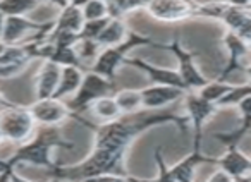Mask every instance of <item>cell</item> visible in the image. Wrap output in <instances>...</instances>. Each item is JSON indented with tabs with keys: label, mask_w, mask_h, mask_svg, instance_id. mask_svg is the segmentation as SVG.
Here are the masks:
<instances>
[{
	"label": "cell",
	"mask_w": 251,
	"mask_h": 182,
	"mask_svg": "<svg viewBox=\"0 0 251 182\" xmlns=\"http://www.w3.org/2000/svg\"><path fill=\"white\" fill-rule=\"evenodd\" d=\"M167 124L176 126L179 133H186L189 127L186 115L172 110H140L110 122L88 124V129L93 131V150L90 155L74 165L57 163L50 172L64 182H77L100 174L127 175L126 158L131 144L147 131Z\"/></svg>",
	"instance_id": "obj_1"
},
{
	"label": "cell",
	"mask_w": 251,
	"mask_h": 182,
	"mask_svg": "<svg viewBox=\"0 0 251 182\" xmlns=\"http://www.w3.org/2000/svg\"><path fill=\"white\" fill-rule=\"evenodd\" d=\"M74 144L67 141L60 134L59 127H40L35 131L31 137L26 143L19 144L18 150L4 161L9 167L16 168L19 165H31V167H42L53 170L57 161L53 160V151L64 148V150H73Z\"/></svg>",
	"instance_id": "obj_2"
},
{
	"label": "cell",
	"mask_w": 251,
	"mask_h": 182,
	"mask_svg": "<svg viewBox=\"0 0 251 182\" xmlns=\"http://www.w3.org/2000/svg\"><path fill=\"white\" fill-rule=\"evenodd\" d=\"M53 45L43 38H35L28 43L5 45L0 53V79H16L21 76L33 60H47Z\"/></svg>",
	"instance_id": "obj_3"
},
{
	"label": "cell",
	"mask_w": 251,
	"mask_h": 182,
	"mask_svg": "<svg viewBox=\"0 0 251 182\" xmlns=\"http://www.w3.org/2000/svg\"><path fill=\"white\" fill-rule=\"evenodd\" d=\"M140 46H155V48H164V43H158L155 40H151L150 36L140 35L136 31H127L126 38L121 43L114 46H105L100 50V53L97 55V59L93 60V66L90 67V70L103 76L105 79L114 81L117 70L124 66L126 59L129 57V53L134 48Z\"/></svg>",
	"instance_id": "obj_4"
},
{
	"label": "cell",
	"mask_w": 251,
	"mask_h": 182,
	"mask_svg": "<svg viewBox=\"0 0 251 182\" xmlns=\"http://www.w3.org/2000/svg\"><path fill=\"white\" fill-rule=\"evenodd\" d=\"M114 88L115 81H108L103 76H100V74L93 72V70H86V72H83V79H81L79 88L73 95V100L67 103V107H69L74 115L79 117L83 112H88V109H90L95 100L110 95ZM81 122H83L81 126L84 127L86 120H81Z\"/></svg>",
	"instance_id": "obj_5"
},
{
	"label": "cell",
	"mask_w": 251,
	"mask_h": 182,
	"mask_svg": "<svg viewBox=\"0 0 251 182\" xmlns=\"http://www.w3.org/2000/svg\"><path fill=\"white\" fill-rule=\"evenodd\" d=\"M0 131L5 141H11L19 146L35 134L36 122L28 107L11 103L9 107L0 109Z\"/></svg>",
	"instance_id": "obj_6"
},
{
	"label": "cell",
	"mask_w": 251,
	"mask_h": 182,
	"mask_svg": "<svg viewBox=\"0 0 251 182\" xmlns=\"http://www.w3.org/2000/svg\"><path fill=\"white\" fill-rule=\"evenodd\" d=\"M164 50H169L176 57V62H177L176 70H177L181 81L184 83L186 91H198L201 86H205L208 79L203 76L195 62V57L198 53L186 48L177 36H174L171 43H164Z\"/></svg>",
	"instance_id": "obj_7"
},
{
	"label": "cell",
	"mask_w": 251,
	"mask_h": 182,
	"mask_svg": "<svg viewBox=\"0 0 251 182\" xmlns=\"http://www.w3.org/2000/svg\"><path fill=\"white\" fill-rule=\"evenodd\" d=\"M184 110L186 119L193 126V150H201V139H203V129L206 122L219 112L213 103L203 100L196 91H186L184 96Z\"/></svg>",
	"instance_id": "obj_8"
},
{
	"label": "cell",
	"mask_w": 251,
	"mask_h": 182,
	"mask_svg": "<svg viewBox=\"0 0 251 182\" xmlns=\"http://www.w3.org/2000/svg\"><path fill=\"white\" fill-rule=\"evenodd\" d=\"M28 109H29V112H31L33 119H35L36 126L60 127L69 119H74L79 124H83L73 112H71V109L67 107V103L64 102V100H57V98L36 100Z\"/></svg>",
	"instance_id": "obj_9"
},
{
	"label": "cell",
	"mask_w": 251,
	"mask_h": 182,
	"mask_svg": "<svg viewBox=\"0 0 251 182\" xmlns=\"http://www.w3.org/2000/svg\"><path fill=\"white\" fill-rule=\"evenodd\" d=\"M195 0H150L145 11L160 23H181L196 18Z\"/></svg>",
	"instance_id": "obj_10"
},
{
	"label": "cell",
	"mask_w": 251,
	"mask_h": 182,
	"mask_svg": "<svg viewBox=\"0 0 251 182\" xmlns=\"http://www.w3.org/2000/svg\"><path fill=\"white\" fill-rule=\"evenodd\" d=\"M52 24L53 21L36 23L28 19L26 16H7V18H4L0 42L4 45H16L29 33H36V38H45Z\"/></svg>",
	"instance_id": "obj_11"
},
{
	"label": "cell",
	"mask_w": 251,
	"mask_h": 182,
	"mask_svg": "<svg viewBox=\"0 0 251 182\" xmlns=\"http://www.w3.org/2000/svg\"><path fill=\"white\" fill-rule=\"evenodd\" d=\"M222 43L227 50V64L222 70L219 72V76L215 79L226 81V77L229 74L236 72V70H244L250 72V43L243 40L241 36H237L236 33L227 31L222 36Z\"/></svg>",
	"instance_id": "obj_12"
},
{
	"label": "cell",
	"mask_w": 251,
	"mask_h": 182,
	"mask_svg": "<svg viewBox=\"0 0 251 182\" xmlns=\"http://www.w3.org/2000/svg\"><path fill=\"white\" fill-rule=\"evenodd\" d=\"M186 91L174 86H162V84H151L140 90L141 107L145 110H165V107L182 100Z\"/></svg>",
	"instance_id": "obj_13"
},
{
	"label": "cell",
	"mask_w": 251,
	"mask_h": 182,
	"mask_svg": "<svg viewBox=\"0 0 251 182\" xmlns=\"http://www.w3.org/2000/svg\"><path fill=\"white\" fill-rule=\"evenodd\" d=\"M124 64L143 70V72L151 79V84L174 86V88H181V90L186 91L184 83L181 81V77H179V74L176 69H169V67H162V66H157V64H150V62H147V60L140 59V57H127Z\"/></svg>",
	"instance_id": "obj_14"
},
{
	"label": "cell",
	"mask_w": 251,
	"mask_h": 182,
	"mask_svg": "<svg viewBox=\"0 0 251 182\" xmlns=\"http://www.w3.org/2000/svg\"><path fill=\"white\" fill-rule=\"evenodd\" d=\"M215 165L232 179L251 177V160L239 150V146L226 148V151L215 158Z\"/></svg>",
	"instance_id": "obj_15"
},
{
	"label": "cell",
	"mask_w": 251,
	"mask_h": 182,
	"mask_svg": "<svg viewBox=\"0 0 251 182\" xmlns=\"http://www.w3.org/2000/svg\"><path fill=\"white\" fill-rule=\"evenodd\" d=\"M227 31L236 33L246 42H251V12L250 9L243 7H230L227 5L219 19Z\"/></svg>",
	"instance_id": "obj_16"
},
{
	"label": "cell",
	"mask_w": 251,
	"mask_h": 182,
	"mask_svg": "<svg viewBox=\"0 0 251 182\" xmlns=\"http://www.w3.org/2000/svg\"><path fill=\"white\" fill-rule=\"evenodd\" d=\"M203 163H215V158L205 157L201 150H191V153L186 155L181 161L172 165L171 172L174 175L176 182H195L196 170Z\"/></svg>",
	"instance_id": "obj_17"
},
{
	"label": "cell",
	"mask_w": 251,
	"mask_h": 182,
	"mask_svg": "<svg viewBox=\"0 0 251 182\" xmlns=\"http://www.w3.org/2000/svg\"><path fill=\"white\" fill-rule=\"evenodd\" d=\"M42 67L36 72L35 88H36V100L52 98L55 93V88L59 84L60 67L50 60H42Z\"/></svg>",
	"instance_id": "obj_18"
},
{
	"label": "cell",
	"mask_w": 251,
	"mask_h": 182,
	"mask_svg": "<svg viewBox=\"0 0 251 182\" xmlns=\"http://www.w3.org/2000/svg\"><path fill=\"white\" fill-rule=\"evenodd\" d=\"M52 21H53V24L47 35H52V33H59V31L79 33L84 19H83V14H81V9L67 5V7L60 9L59 16H57L55 19H52Z\"/></svg>",
	"instance_id": "obj_19"
},
{
	"label": "cell",
	"mask_w": 251,
	"mask_h": 182,
	"mask_svg": "<svg viewBox=\"0 0 251 182\" xmlns=\"http://www.w3.org/2000/svg\"><path fill=\"white\" fill-rule=\"evenodd\" d=\"M83 79V69L79 67H60V77H59V84L55 88V93H53L52 98L57 100H64L67 96L74 95L77 91Z\"/></svg>",
	"instance_id": "obj_20"
},
{
	"label": "cell",
	"mask_w": 251,
	"mask_h": 182,
	"mask_svg": "<svg viewBox=\"0 0 251 182\" xmlns=\"http://www.w3.org/2000/svg\"><path fill=\"white\" fill-rule=\"evenodd\" d=\"M127 31H129V28L124 23V19H108V23L105 24V28L101 29V33L98 35V38L95 42L98 43L100 48L114 46L126 38Z\"/></svg>",
	"instance_id": "obj_21"
},
{
	"label": "cell",
	"mask_w": 251,
	"mask_h": 182,
	"mask_svg": "<svg viewBox=\"0 0 251 182\" xmlns=\"http://www.w3.org/2000/svg\"><path fill=\"white\" fill-rule=\"evenodd\" d=\"M88 110L93 114L95 119H97L98 122H110V120H115L122 115V112L119 110L117 103H115L114 96H110V95L101 96V98L95 100Z\"/></svg>",
	"instance_id": "obj_22"
},
{
	"label": "cell",
	"mask_w": 251,
	"mask_h": 182,
	"mask_svg": "<svg viewBox=\"0 0 251 182\" xmlns=\"http://www.w3.org/2000/svg\"><path fill=\"white\" fill-rule=\"evenodd\" d=\"M150 0H112L107 4L108 18L110 19H124L127 14L136 11H145Z\"/></svg>",
	"instance_id": "obj_23"
},
{
	"label": "cell",
	"mask_w": 251,
	"mask_h": 182,
	"mask_svg": "<svg viewBox=\"0 0 251 182\" xmlns=\"http://www.w3.org/2000/svg\"><path fill=\"white\" fill-rule=\"evenodd\" d=\"M114 100L122 115H129V114H136L141 110L140 90H121L114 95Z\"/></svg>",
	"instance_id": "obj_24"
},
{
	"label": "cell",
	"mask_w": 251,
	"mask_h": 182,
	"mask_svg": "<svg viewBox=\"0 0 251 182\" xmlns=\"http://www.w3.org/2000/svg\"><path fill=\"white\" fill-rule=\"evenodd\" d=\"M251 96V84L243 83V84H232L230 90L227 91L226 95L215 103L217 109H227V107H237L244 98Z\"/></svg>",
	"instance_id": "obj_25"
},
{
	"label": "cell",
	"mask_w": 251,
	"mask_h": 182,
	"mask_svg": "<svg viewBox=\"0 0 251 182\" xmlns=\"http://www.w3.org/2000/svg\"><path fill=\"white\" fill-rule=\"evenodd\" d=\"M47 60L57 64L59 67H79L83 69V64H81L79 57L76 53V48L74 46H55L53 45L52 53Z\"/></svg>",
	"instance_id": "obj_26"
},
{
	"label": "cell",
	"mask_w": 251,
	"mask_h": 182,
	"mask_svg": "<svg viewBox=\"0 0 251 182\" xmlns=\"http://www.w3.org/2000/svg\"><path fill=\"white\" fill-rule=\"evenodd\" d=\"M230 86H232V84L226 83V81L208 79L205 86L200 88L196 93H198L203 100H206V102H210V103H213V105H215V103L219 102L224 95H226L227 91L230 90Z\"/></svg>",
	"instance_id": "obj_27"
},
{
	"label": "cell",
	"mask_w": 251,
	"mask_h": 182,
	"mask_svg": "<svg viewBox=\"0 0 251 182\" xmlns=\"http://www.w3.org/2000/svg\"><path fill=\"white\" fill-rule=\"evenodd\" d=\"M36 0H0V12L4 18L7 16H26L36 9Z\"/></svg>",
	"instance_id": "obj_28"
},
{
	"label": "cell",
	"mask_w": 251,
	"mask_h": 182,
	"mask_svg": "<svg viewBox=\"0 0 251 182\" xmlns=\"http://www.w3.org/2000/svg\"><path fill=\"white\" fill-rule=\"evenodd\" d=\"M81 14H83L84 21H97V19L108 18L107 4H103L100 0H88L81 7Z\"/></svg>",
	"instance_id": "obj_29"
},
{
	"label": "cell",
	"mask_w": 251,
	"mask_h": 182,
	"mask_svg": "<svg viewBox=\"0 0 251 182\" xmlns=\"http://www.w3.org/2000/svg\"><path fill=\"white\" fill-rule=\"evenodd\" d=\"M74 48H76V53H77V57H79L81 64L86 62V60H95L101 50L95 40H86V38L77 40V43L74 45Z\"/></svg>",
	"instance_id": "obj_30"
},
{
	"label": "cell",
	"mask_w": 251,
	"mask_h": 182,
	"mask_svg": "<svg viewBox=\"0 0 251 182\" xmlns=\"http://www.w3.org/2000/svg\"><path fill=\"white\" fill-rule=\"evenodd\" d=\"M155 161H157V167H158V174L157 177L150 179V182H176L174 175L171 172V167L167 165L164 158V153H162V148H157L155 150Z\"/></svg>",
	"instance_id": "obj_31"
},
{
	"label": "cell",
	"mask_w": 251,
	"mask_h": 182,
	"mask_svg": "<svg viewBox=\"0 0 251 182\" xmlns=\"http://www.w3.org/2000/svg\"><path fill=\"white\" fill-rule=\"evenodd\" d=\"M110 18H103V19H97V21H84L81 26V31L77 33L79 38H86V40H97L98 35L101 33V29L105 28V24L108 23Z\"/></svg>",
	"instance_id": "obj_32"
},
{
	"label": "cell",
	"mask_w": 251,
	"mask_h": 182,
	"mask_svg": "<svg viewBox=\"0 0 251 182\" xmlns=\"http://www.w3.org/2000/svg\"><path fill=\"white\" fill-rule=\"evenodd\" d=\"M77 182H145V179H138L133 175H117V174H100L93 177H86Z\"/></svg>",
	"instance_id": "obj_33"
},
{
	"label": "cell",
	"mask_w": 251,
	"mask_h": 182,
	"mask_svg": "<svg viewBox=\"0 0 251 182\" xmlns=\"http://www.w3.org/2000/svg\"><path fill=\"white\" fill-rule=\"evenodd\" d=\"M14 170L0 158V182H11V172Z\"/></svg>",
	"instance_id": "obj_34"
},
{
	"label": "cell",
	"mask_w": 251,
	"mask_h": 182,
	"mask_svg": "<svg viewBox=\"0 0 251 182\" xmlns=\"http://www.w3.org/2000/svg\"><path fill=\"white\" fill-rule=\"evenodd\" d=\"M206 182H232V177H229L226 172H222L219 168V170H215L212 175H210V179Z\"/></svg>",
	"instance_id": "obj_35"
},
{
	"label": "cell",
	"mask_w": 251,
	"mask_h": 182,
	"mask_svg": "<svg viewBox=\"0 0 251 182\" xmlns=\"http://www.w3.org/2000/svg\"><path fill=\"white\" fill-rule=\"evenodd\" d=\"M38 4H49V5H53L60 11V9L67 7L69 5V0H36Z\"/></svg>",
	"instance_id": "obj_36"
},
{
	"label": "cell",
	"mask_w": 251,
	"mask_h": 182,
	"mask_svg": "<svg viewBox=\"0 0 251 182\" xmlns=\"http://www.w3.org/2000/svg\"><path fill=\"white\" fill-rule=\"evenodd\" d=\"M222 2H226L230 7H243V9H250L251 5V0H222Z\"/></svg>",
	"instance_id": "obj_37"
},
{
	"label": "cell",
	"mask_w": 251,
	"mask_h": 182,
	"mask_svg": "<svg viewBox=\"0 0 251 182\" xmlns=\"http://www.w3.org/2000/svg\"><path fill=\"white\" fill-rule=\"evenodd\" d=\"M11 182H33V181H29V179H26V177H23V175H19L16 170H12L11 172Z\"/></svg>",
	"instance_id": "obj_38"
},
{
	"label": "cell",
	"mask_w": 251,
	"mask_h": 182,
	"mask_svg": "<svg viewBox=\"0 0 251 182\" xmlns=\"http://www.w3.org/2000/svg\"><path fill=\"white\" fill-rule=\"evenodd\" d=\"M11 103H12V102H9V100L5 98L4 93L0 91V109H4V107H9V105H11Z\"/></svg>",
	"instance_id": "obj_39"
},
{
	"label": "cell",
	"mask_w": 251,
	"mask_h": 182,
	"mask_svg": "<svg viewBox=\"0 0 251 182\" xmlns=\"http://www.w3.org/2000/svg\"><path fill=\"white\" fill-rule=\"evenodd\" d=\"M88 0H69V5H73V7H77V9H81L84 4H86Z\"/></svg>",
	"instance_id": "obj_40"
},
{
	"label": "cell",
	"mask_w": 251,
	"mask_h": 182,
	"mask_svg": "<svg viewBox=\"0 0 251 182\" xmlns=\"http://www.w3.org/2000/svg\"><path fill=\"white\" fill-rule=\"evenodd\" d=\"M232 182H251V177H239V179H232Z\"/></svg>",
	"instance_id": "obj_41"
},
{
	"label": "cell",
	"mask_w": 251,
	"mask_h": 182,
	"mask_svg": "<svg viewBox=\"0 0 251 182\" xmlns=\"http://www.w3.org/2000/svg\"><path fill=\"white\" fill-rule=\"evenodd\" d=\"M47 182H64V181H60L59 177H55V175H52V177H50V181H47Z\"/></svg>",
	"instance_id": "obj_42"
},
{
	"label": "cell",
	"mask_w": 251,
	"mask_h": 182,
	"mask_svg": "<svg viewBox=\"0 0 251 182\" xmlns=\"http://www.w3.org/2000/svg\"><path fill=\"white\" fill-rule=\"evenodd\" d=\"M2 26H4V16L0 12V35H2Z\"/></svg>",
	"instance_id": "obj_43"
},
{
	"label": "cell",
	"mask_w": 251,
	"mask_h": 182,
	"mask_svg": "<svg viewBox=\"0 0 251 182\" xmlns=\"http://www.w3.org/2000/svg\"><path fill=\"white\" fill-rule=\"evenodd\" d=\"M4 141H5V137H4V134H2V131H0V144L4 143Z\"/></svg>",
	"instance_id": "obj_44"
},
{
	"label": "cell",
	"mask_w": 251,
	"mask_h": 182,
	"mask_svg": "<svg viewBox=\"0 0 251 182\" xmlns=\"http://www.w3.org/2000/svg\"><path fill=\"white\" fill-rule=\"evenodd\" d=\"M4 46H5V45H4V43L0 42V53H2V50H4Z\"/></svg>",
	"instance_id": "obj_45"
},
{
	"label": "cell",
	"mask_w": 251,
	"mask_h": 182,
	"mask_svg": "<svg viewBox=\"0 0 251 182\" xmlns=\"http://www.w3.org/2000/svg\"><path fill=\"white\" fill-rule=\"evenodd\" d=\"M100 2H103V4H110L112 0H100Z\"/></svg>",
	"instance_id": "obj_46"
},
{
	"label": "cell",
	"mask_w": 251,
	"mask_h": 182,
	"mask_svg": "<svg viewBox=\"0 0 251 182\" xmlns=\"http://www.w3.org/2000/svg\"><path fill=\"white\" fill-rule=\"evenodd\" d=\"M145 182H150V179H145Z\"/></svg>",
	"instance_id": "obj_47"
},
{
	"label": "cell",
	"mask_w": 251,
	"mask_h": 182,
	"mask_svg": "<svg viewBox=\"0 0 251 182\" xmlns=\"http://www.w3.org/2000/svg\"><path fill=\"white\" fill-rule=\"evenodd\" d=\"M195 2H196V0H195Z\"/></svg>",
	"instance_id": "obj_48"
}]
</instances>
